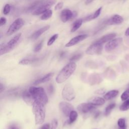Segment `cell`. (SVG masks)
I'll use <instances>...</instances> for the list:
<instances>
[{
	"instance_id": "cell-4",
	"label": "cell",
	"mask_w": 129,
	"mask_h": 129,
	"mask_svg": "<svg viewBox=\"0 0 129 129\" xmlns=\"http://www.w3.org/2000/svg\"><path fill=\"white\" fill-rule=\"evenodd\" d=\"M21 33L17 34L13 38H12L6 44L1 45L0 49V54L2 55L12 50L18 44L21 37Z\"/></svg>"
},
{
	"instance_id": "cell-40",
	"label": "cell",
	"mask_w": 129,
	"mask_h": 129,
	"mask_svg": "<svg viewBox=\"0 0 129 129\" xmlns=\"http://www.w3.org/2000/svg\"><path fill=\"white\" fill-rule=\"evenodd\" d=\"M50 128V125L48 123H46L43 124L40 129H49Z\"/></svg>"
},
{
	"instance_id": "cell-22",
	"label": "cell",
	"mask_w": 129,
	"mask_h": 129,
	"mask_svg": "<svg viewBox=\"0 0 129 129\" xmlns=\"http://www.w3.org/2000/svg\"><path fill=\"white\" fill-rule=\"evenodd\" d=\"M83 20L81 19H78L76 20L72 25L71 29V32H75L82 25Z\"/></svg>"
},
{
	"instance_id": "cell-18",
	"label": "cell",
	"mask_w": 129,
	"mask_h": 129,
	"mask_svg": "<svg viewBox=\"0 0 129 129\" xmlns=\"http://www.w3.org/2000/svg\"><path fill=\"white\" fill-rule=\"evenodd\" d=\"M116 34L115 33H109L103 36L102 37H101V38H100L99 39L95 41V42L103 44V43L108 42L109 41L113 39L116 36Z\"/></svg>"
},
{
	"instance_id": "cell-42",
	"label": "cell",
	"mask_w": 129,
	"mask_h": 129,
	"mask_svg": "<svg viewBox=\"0 0 129 129\" xmlns=\"http://www.w3.org/2000/svg\"><path fill=\"white\" fill-rule=\"evenodd\" d=\"M124 35L126 36H129V27L127 28L126 29V30H125V33H124Z\"/></svg>"
},
{
	"instance_id": "cell-2",
	"label": "cell",
	"mask_w": 129,
	"mask_h": 129,
	"mask_svg": "<svg viewBox=\"0 0 129 129\" xmlns=\"http://www.w3.org/2000/svg\"><path fill=\"white\" fill-rule=\"evenodd\" d=\"M44 105L37 100H35L33 105V112L35 116L36 124H40L43 123L45 118V111Z\"/></svg>"
},
{
	"instance_id": "cell-6",
	"label": "cell",
	"mask_w": 129,
	"mask_h": 129,
	"mask_svg": "<svg viewBox=\"0 0 129 129\" xmlns=\"http://www.w3.org/2000/svg\"><path fill=\"white\" fill-rule=\"evenodd\" d=\"M62 97L67 101H72L75 99L76 93L73 86L70 84L64 85L62 90Z\"/></svg>"
},
{
	"instance_id": "cell-30",
	"label": "cell",
	"mask_w": 129,
	"mask_h": 129,
	"mask_svg": "<svg viewBox=\"0 0 129 129\" xmlns=\"http://www.w3.org/2000/svg\"><path fill=\"white\" fill-rule=\"evenodd\" d=\"M120 98L122 101H125L129 98V88L122 93Z\"/></svg>"
},
{
	"instance_id": "cell-12",
	"label": "cell",
	"mask_w": 129,
	"mask_h": 129,
	"mask_svg": "<svg viewBox=\"0 0 129 129\" xmlns=\"http://www.w3.org/2000/svg\"><path fill=\"white\" fill-rule=\"evenodd\" d=\"M123 21V18L119 15L115 14L113 15L109 19L105 21L104 24L107 25H119L121 24Z\"/></svg>"
},
{
	"instance_id": "cell-16",
	"label": "cell",
	"mask_w": 129,
	"mask_h": 129,
	"mask_svg": "<svg viewBox=\"0 0 129 129\" xmlns=\"http://www.w3.org/2000/svg\"><path fill=\"white\" fill-rule=\"evenodd\" d=\"M50 25H46L44 27H41L39 29L35 31L30 36V38L31 40H35L38 39L43 33L47 31L50 28Z\"/></svg>"
},
{
	"instance_id": "cell-43",
	"label": "cell",
	"mask_w": 129,
	"mask_h": 129,
	"mask_svg": "<svg viewBox=\"0 0 129 129\" xmlns=\"http://www.w3.org/2000/svg\"><path fill=\"white\" fill-rule=\"evenodd\" d=\"M65 54H66V52H64V51H62L59 54V57H61V58L63 57L65 55Z\"/></svg>"
},
{
	"instance_id": "cell-27",
	"label": "cell",
	"mask_w": 129,
	"mask_h": 129,
	"mask_svg": "<svg viewBox=\"0 0 129 129\" xmlns=\"http://www.w3.org/2000/svg\"><path fill=\"white\" fill-rule=\"evenodd\" d=\"M119 109L121 111H126L129 109V98L125 100L124 102L120 105Z\"/></svg>"
},
{
	"instance_id": "cell-15",
	"label": "cell",
	"mask_w": 129,
	"mask_h": 129,
	"mask_svg": "<svg viewBox=\"0 0 129 129\" xmlns=\"http://www.w3.org/2000/svg\"><path fill=\"white\" fill-rule=\"evenodd\" d=\"M102 81V79L98 74H92L89 76L88 78V82L91 85L100 84Z\"/></svg>"
},
{
	"instance_id": "cell-17",
	"label": "cell",
	"mask_w": 129,
	"mask_h": 129,
	"mask_svg": "<svg viewBox=\"0 0 129 129\" xmlns=\"http://www.w3.org/2000/svg\"><path fill=\"white\" fill-rule=\"evenodd\" d=\"M23 100L29 105H32L35 99L29 91H25L22 94Z\"/></svg>"
},
{
	"instance_id": "cell-3",
	"label": "cell",
	"mask_w": 129,
	"mask_h": 129,
	"mask_svg": "<svg viewBox=\"0 0 129 129\" xmlns=\"http://www.w3.org/2000/svg\"><path fill=\"white\" fill-rule=\"evenodd\" d=\"M29 91L34 97L35 100H37L43 105H45L48 101L47 95L42 87H31Z\"/></svg>"
},
{
	"instance_id": "cell-7",
	"label": "cell",
	"mask_w": 129,
	"mask_h": 129,
	"mask_svg": "<svg viewBox=\"0 0 129 129\" xmlns=\"http://www.w3.org/2000/svg\"><path fill=\"white\" fill-rule=\"evenodd\" d=\"M24 24V22L22 18H19L17 19L9 27L7 31V35L10 36L16 33L23 26Z\"/></svg>"
},
{
	"instance_id": "cell-13",
	"label": "cell",
	"mask_w": 129,
	"mask_h": 129,
	"mask_svg": "<svg viewBox=\"0 0 129 129\" xmlns=\"http://www.w3.org/2000/svg\"><path fill=\"white\" fill-rule=\"evenodd\" d=\"M88 37V35L87 34H81L78 35L77 36H75V37L71 39L66 44L65 47H71L72 46H74L81 41L84 40V39H86Z\"/></svg>"
},
{
	"instance_id": "cell-24",
	"label": "cell",
	"mask_w": 129,
	"mask_h": 129,
	"mask_svg": "<svg viewBox=\"0 0 129 129\" xmlns=\"http://www.w3.org/2000/svg\"><path fill=\"white\" fill-rule=\"evenodd\" d=\"M37 58H24L22 59L20 62L19 64L22 65H27L29 64H31L37 60Z\"/></svg>"
},
{
	"instance_id": "cell-38",
	"label": "cell",
	"mask_w": 129,
	"mask_h": 129,
	"mask_svg": "<svg viewBox=\"0 0 129 129\" xmlns=\"http://www.w3.org/2000/svg\"><path fill=\"white\" fill-rule=\"evenodd\" d=\"M7 22V19L5 17H2L0 19V26H2L3 25H4Z\"/></svg>"
},
{
	"instance_id": "cell-11",
	"label": "cell",
	"mask_w": 129,
	"mask_h": 129,
	"mask_svg": "<svg viewBox=\"0 0 129 129\" xmlns=\"http://www.w3.org/2000/svg\"><path fill=\"white\" fill-rule=\"evenodd\" d=\"M95 106L90 103H82L77 106V109L81 113H87L95 109Z\"/></svg>"
},
{
	"instance_id": "cell-23",
	"label": "cell",
	"mask_w": 129,
	"mask_h": 129,
	"mask_svg": "<svg viewBox=\"0 0 129 129\" xmlns=\"http://www.w3.org/2000/svg\"><path fill=\"white\" fill-rule=\"evenodd\" d=\"M78 117V113L75 110H72L69 115V123L71 124L73 123Z\"/></svg>"
},
{
	"instance_id": "cell-28",
	"label": "cell",
	"mask_w": 129,
	"mask_h": 129,
	"mask_svg": "<svg viewBox=\"0 0 129 129\" xmlns=\"http://www.w3.org/2000/svg\"><path fill=\"white\" fill-rule=\"evenodd\" d=\"M115 105H116V104L114 103H111V104H109V105H108L106 107L105 110V112H104L105 115H106V116L108 115L110 113L111 110L115 107Z\"/></svg>"
},
{
	"instance_id": "cell-20",
	"label": "cell",
	"mask_w": 129,
	"mask_h": 129,
	"mask_svg": "<svg viewBox=\"0 0 129 129\" xmlns=\"http://www.w3.org/2000/svg\"><path fill=\"white\" fill-rule=\"evenodd\" d=\"M53 74H54L53 73H48V74H46V75H45L43 77L36 80L34 82V85H38L39 84L43 83H45V82L48 81L49 80H50L51 79L52 77L53 76Z\"/></svg>"
},
{
	"instance_id": "cell-29",
	"label": "cell",
	"mask_w": 129,
	"mask_h": 129,
	"mask_svg": "<svg viewBox=\"0 0 129 129\" xmlns=\"http://www.w3.org/2000/svg\"><path fill=\"white\" fill-rule=\"evenodd\" d=\"M58 37V34H55L53 35H52L47 41V46L51 45L54 42V41L57 39Z\"/></svg>"
},
{
	"instance_id": "cell-25",
	"label": "cell",
	"mask_w": 129,
	"mask_h": 129,
	"mask_svg": "<svg viewBox=\"0 0 129 129\" xmlns=\"http://www.w3.org/2000/svg\"><path fill=\"white\" fill-rule=\"evenodd\" d=\"M118 129H127V126L125 123V119L124 118H120L117 121Z\"/></svg>"
},
{
	"instance_id": "cell-39",
	"label": "cell",
	"mask_w": 129,
	"mask_h": 129,
	"mask_svg": "<svg viewBox=\"0 0 129 129\" xmlns=\"http://www.w3.org/2000/svg\"><path fill=\"white\" fill-rule=\"evenodd\" d=\"M48 90L49 94H51L52 93H53V92L54 91V87H53V85H50L48 88Z\"/></svg>"
},
{
	"instance_id": "cell-26",
	"label": "cell",
	"mask_w": 129,
	"mask_h": 129,
	"mask_svg": "<svg viewBox=\"0 0 129 129\" xmlns=\"http://www.w3.org/2000/svg\"><path fill=\"white\" fill-rule=\"evenodd\" d=\"M52 15V11L51 10H48L47 11L43 13L41 17V19L42 20H46L51 17Z\"/></svg>"
},
{
	"instance_id": "cell-44",
	"label": "cell",
	"mask_w": 129,
	"mask_h": 129,
	"mask_svg": "<svg viewBox=\"0 0 129 129\" xmlns=\"http://www.w3.org/2000/svg\"><path fill=\"white\" fill-rule=\"evenodd\" d=\"M94 0H86V2H85V4L86 5H88V4H90L91 3H92Z\"/></svg>"
},
{
	"instance_id": "cell-31",
	"label": "cell",
	"mask_w": 129,
	"mask_h": 129,
	"mask_svg": "<svg viewBox=\"0 0 129 129\" xmlns=\"http://www.w3.org/2000/svg\"><path fill=\"white\" fill-rule=\"evenodd\" d=\"M102 9V7H100L99 9H98L94 12V13L93 14L91 15V19H92V20L95 19L97 18V17H98V16L100 15V13H101Z\"/></svg>"
},
{
	"instance_id": "cell-10",
	"label": "cell",
	"mask_w": 129,
	"mask_h": 129,
	"mask_svg": "<svg viewBox=\"0 0 129 129\" xmlns=\"http://www.w3.org/2000/svg\"><path fill=\"white\" fill-rule=\"evenodd\" d=\"M59 108L61 112L66 116H69L70 112L74 109V107L71 104L64 101L59 103Z\"/></svg>"
},
{
	"instance_id": "cell-37",
	"label": "cell",
	"mask_w": 129,
	"mask_h": 129,
	"mask_svg": "<svg viewBox=\"0 0 129 129\" xmlns=\"http://www.w3.org/2000/svg\"><path fill=\"white\" fill-rule=\"evenodd\" d=\"M105 92V90L103 88H101V89H99L97 90L96 91H95V93L97 94H99V95H101V94H103Z\"/></svg>"
},
{
	"instance_id": "cell-21",
	"label": "cell",
	"mask_w": 129,
	"mask_h": 129,
	"mask_svg": "<svg viewBox=\"0 0 129 129\" xmlns=\"http://www.w3.org/2000/svg\"><path fill=\"white\" fill-rule=\"evenodd\" d=\"M118 93H119V92L117 90H110V91H108V92H107L104 95V99L107 100H110V99L114 98L115 97H116L118 95Z\"/></svg>"
},
{
	"instance_id": "cell-41",
	"label": "cell",
	"mask_w": 129,
	"mask_h": 129,
	"mask_svg": "<svg viewBox=\"0 0 129 129\" xmlns=\"http://www.w3.org/2000/svg\"><path fill=\"white\" fill-rule=\"evenodd\" d=\"M8 129H19V128L17 126H16L14 124H13V125H11V126H10L9 127Z\"/></svg>"
},
{
	"instance_id": "cell-34",
	"label": "cell",
	"mask_w": 129,
	"mask_h": 129,
	"mask_svg": "<svg viewBox=\"0 0 129 129\" xmlns=\"http://www.w3.org/2000/svg\"><path fill=\"white\" fill-rule=\"evenodd\" d=\"M42 46H43V41H41L40 42H39L34 47V51L35 52H38L39 51L42 47Z\"/></svg>"
},
{
	"instance_id": "cell-8",
	"label": "cell",
	"mask_w": 129,
	"mask_h": 129,
	"mask_svg": "<svg viewBox=\"0 0 129 129\" xmlns=\"http://www.w3.org/2000/svg\"><path fill=\"white\" fill-rule=\"evenodd\" d=\"M103 48V44L94 42L86 50V53L89 55L99 54L101 53Z\"/></svg>"
},
{
	"instance_id": "cell-19",
	"label": "cell",
	"mask_w": 129,
	"mask_h": 129,
	"mask_svg": "<svg viewBox=\"0 0 129 129\" xmlns=\"http://www.w3.org/2000/svg\"><path fill=\"white\" fill-rule=\"evenodd\" d=\"M89 103L95 105L100 106L102 105L105 103V99L99 97H93L89 99Z\"/></svg>"
},
{
	"instance_id": "cell-1",
	"label": "cell",
	"mask_w": 129,
	"mask_h": 129,
	"mask_svg": "<svg viewBox=\"0 0 129 129\" xmlns=\"http://www.w3.org/2000/svg\"><path fill=\"white\" fill-rule=\"evenodd\" d=\"M77 67L74 61H71L66 65L60 71L56 77L55 81L60 84L65 82L74 73Z\"/></svg>"
},
{
	"instance_id": "cell-9",
	"label": "cell",
	"mask_w": 129,
	"mask_h": 129,
	"mask_svg": "<svg viewBox=\"0 0 129 129\" xmlns=\"http://www.w3.org/2000/svg\"><path fill=\"white\" fill-rule=\"evenodd\" d=\"M122 39L120 37L113 38L105 44V49L107 52H110L116 48L122 42Z\"/></svg>"
},
{
	"instance_id": "cell-5",
	"label": "cell",
	"mask_w": 129,
	"mask_h": 129,
	"mask_svg": "<svg viewBox=\"0 0 129 129\" xmlns=\"http://www.w3.org/2000/svg\"><path fill=\"white\" fill-rule=\"evenodd\" d=\"M56 0H42L39 7L32 12L33 15H38L49 10L55 4Z\"/></svg>"
},
{
	"instance_id": "cell-14",
	"label": "cell",
	"mask_w": 129,
	"mask_h": 129,
	"mask_svg": "<svg viewBox=\"0 0 129 129\" xmlns=\"http://www.w3.org/2000/svg\"><path fill=\"white\" fill-rule=\"evenodd\" d=\"M74 13L68 9H63L60 14V19L62 22L66 23L73 18Z\"/></svg>"
},
{
	"instance_id": "cell-35",
	"label": "cell",
	"mask_w": 129,
	"mask_h": 129,
	"mask_svg": "<svg viewBox=\"0 0 129 129\" xmlns=\"http://www.w3.org/2000/svg\"><path fill=\"white\" fill-rule=\"evenodd\" d=\"M58 124L57 120L55 119H54L51 123V125L50 127V129H56Z\"/></svg>"
},
{
	"instance_id": "cell-46",
	"label": "cell",
	"mask_w": 129,
	"mask_h": 129,
	"mask_svg": "<svg viewBox=\"0 0 129 129\" xmlns=\"http://www.w3.org/2000/svg\"><path fill=\"white\" fill-rule=\"evenodd\" d=\"M1 92H2V91H3V89H4V86H3V85L2 84V83H1Z\"/></svg>"
},
{
	"instance_id": "cell-33",
	"label": "cell",
	"mask_w": 129,
	"mask_h": 129,
	"mask_svg": "<svg viewBox=\"0 0 129 129\" xmlns=\"http://www.w3.org/2000/svg\"><path fill=\"white\" fill-rule=\"evenodd\" d=\"M82 57V53H77L75 55H74L73 56H72L70 60L72 61H76L78 60L79 59H80V58H81V57Z\"/></svg>"
},
{
	"instance_id": "cell-45",
	"label": "cell",
	"mask_w": 129,
	"mask_h": 129,
	"mask_svg": "<svg viewBox=\"0 0 129 129\" xmlns=\"http://www.w3.org/2000/svg\"><path fill=\"white\" fill-rule=\"evenodd\" d=\"M100 111H97L95 114V118H97L99 115H100Z\"/></svg>"
},
{
	"instance_id": "cell-32",
	"label": "cell",
	"mask_w": 129,
	"mask_h": 129,
	"mask_svg": "<svg viewBox=\"0 0 129 129\" xmlns=\"http://www.w3.org/2000/svg\"><path fill=\"white\" fill-rule=\"evenodd\" d=\"M10 10H11V6L10 5V4H7L5 5V6L4 7L3 11V14L5 15H7L9 14Z\"/></svg>"
},
{
	"instance_id": "cell-36",
	"label": "cell",
	"mask_w": 129,
	"mask_h": 129,
	"mask_svg": "<svg viewBox=\"0 0 129 129\" xmlns=\"http://www.w3.org/2000/svg\"><path fill=\"white\" fill-rule=\"evenodd\" d=\"M63 6V3L62 2H60L59 3H58L54 7V10H59L60 9H61Z\"/></svg>"
}]
</instances>
